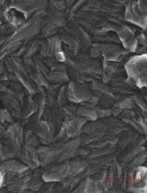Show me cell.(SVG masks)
<instances>
[{"instance_id": "1", "label": "cell", "mask_w": 147, "mask_h": 193, "mask_svg": "<svg viewBox=\"0 0 147 193\" xmlns=\"http://www.w3.org/2000/svg\"><path fill=\"white\" fill-rule=\"evenodd\" d=\"M141 173L140 172H138L137 173V174H136V181H139L140 180V179H141Z\"/></svg>"}, {"instance_id": "2", "label": "cell", "mask_w": 147, "mask_h": 193, "mask_svg": "<svg viewBox=\"0 0 147 193\" xmlns=\"http://www.w3.org/2000/svg\"><path fill=\"white\" fill-rule=\"evenodd\" d=\"M139 169L141 171L144 173L146 172V171H147V168L145 167H140V168H139Z\"/></svg>"}, {"instance_id": "3", "label": "cell", "mask_w": 147, "mask_h": 193, "mask_svg": "<svg viewBox=\"0 0 147 193\" xmlns=\"http://www.w3.org/2000/svg\"><path fill=\"white\" fill-rule=\"evenodd\" d=\"M2 175H1V173L0 172V184H1V181H2Z\"/></svg>"}]
</instances>
